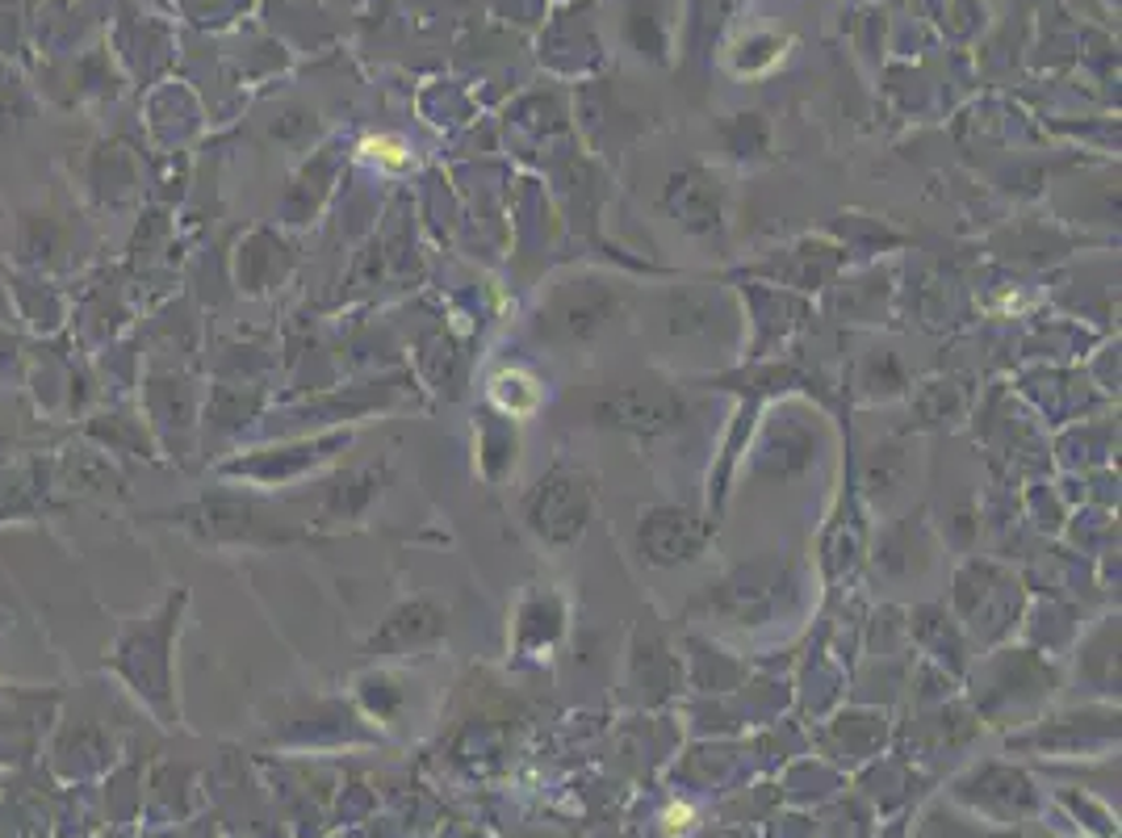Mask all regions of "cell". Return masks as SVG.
Instances as JSON below:
<instances>
[{
  "mask_svg": "<svg viewBox=\"0 0 1122 838\" xmlns=\"http://www.w3.org/2000/svg\"><path fill=\"white\" fill-rule=\"evenodd\" d=\"M666 817H671V830H687V826H691V822H687V817H691L687 810H671Z\"/></svg>",
  "mask_w": 1122,
  "mask_h": 838,
  "instance_id": "obj_1",
  "label": "cell"
}]
</instances>
